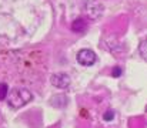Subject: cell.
Returning a JSON list of instances; mask_svg holds the SVG:
<instances>
[{
  "instance_id": "obj_1",
  "label": "cell",
  "mask_w": 147,
  "mask_h": 128,
  "mask_svg": "<svg viewBox=\"0 0 147 128\" xmlns=\"http://www.w3.org/2000/svg\"><path fill=\"white\" fill-rule=\"evenodd\" d=\"M7 103L10 107L13 108H20L26 104H29L32 100H33V94L27 90V88H23V87H16L13 88L11 91H9L7 94Z\"/></svg>"
},
{
  "instance_id": "obj_8",
  "label": "cell",
  "mask_w": 147,
  "mask_h": 128,
  "mask_svg": "<svg viewBox=\"0 0 147 128\" xmlns=\"http://www.w3.org/2000/svg\"><path fill=\"white\" fill-rule=\"evenodd\" d=\"M114 118V111L113 110H107L106 113H104V120L106 121H111Z\"/></svg>"
},
{
  "instance_id": "obj_6",
  "label": "cell",
  "mask_w": 147,
  "mask_h": 128,
  "mask_svg": "<svg viewBox=\"0 0 147 128\" xmlns=\"http://www.w3.org/2000/svg\"><path fill=\"white\" fill-rule=\"evenodd\" d=\"M139 53H140V57L147 61V42L146 40H143V42L139 44Z\"/></svg>"
},
{
  "instance_id": "obj_11",
  "label": "cell",
  "mask_w": 147,
  "mask_h": 128,
  "mask_svg": "<svg viewBox=\"0 0 147 128\" xmlns=\"http://www.w3.org/2000/svg\"><path fill=\"white\" fill-rule=\"evenodd\" d=\"M146 42H147V39H146Z\"/></svg>"
},
{
  "instance_id": "obj_9",
  "label": "cell",
  "mask_w": 147,
  "mask_h": 128,
  "mask_svg": "<svg viewBox=\"0 0 147 128\" xmlns=\"http://www.w3.org/2000/svg\"><path fill=\"white\" fill-rule=\"evenodd\" d=\"M121 73H123L121 67H114V68H113V71H111V76H113V77H120V76H121Z\"/></svg>"
},
{
  "instance_id": "obj_10",
  "label": "cell",
  "mask_w": 147,
  "mask_h": 128,
  "mask_svg": "<svg viewBox=\"0 0 147 128\" xmlns=\"http://www.w3.org/2000/svg\"><path fill=\"white\" fill-rule=\"evenodd\" d=\"M146 114H147V107H146Z\"/></svg>"
},
{
  "instance_id": "obj_3",
  "label": "cell",
  "mask_w": 147,
  "mask_h": 128,
  "mask_svg": "<svg viewBox=\"0 0 147 128\" xmlns=\"http://www.w3.org/2000/svg\"><path fill=\"white\" fill-rule=\"evenodd\" d=\"M96 60H97V56H96V53H94L93 50H90V48H83V50H80V51L77 53V61H79L82 66H86V67L93 66V64L96 63Z\"/></svg>"
},
{
  "instance_id": "obj_7",
  "label": "cell",
  "mask_w": 147,
  "mask_h": 128,
  "mask_svg": "<svg viewBox=\"0 0 147 128\" xmlns=\"http://www.w3.org/2000/svg\"><path fill=\"white\" fill-rule=\"evenodd\" d=\"M9 94V87L6 83H0V100H4Z\"/></svg>"
},
{
  "instance_id": "obj_2",
  "label": "cell",
  "mask_w": 147,
  "mask_h": 128,
  "mask_svg": "<svg viewBox=\"0 0 147 128\" xmlns=\"http://www.w3.org/2000/svg\"><path fill=\"white\" fill-rule=\"evenodd\" d=\"M83 13L90 19V20H97L103 16L104 7L97 0H86L83 4Z\"/></svg>"
},
{
  "instance_id": "obj_5",
  "label": "cell",
  "mask_w": 147,
  "mask_h": 128,
  "mask_svg": "<svg viewBox=\"0 0 147 128\" xmlns=\"http://www.w3.org/2000/svg\"><path fill=\"white\" fill-rule=\"evenodd\" d=\"M71 29H73V31H76V33H83V31H86L87 26H86V21H84L83 19H77V20L73 21Z\"/></svg>"
},
{
  "instance_id": "obj_4",
  "label": "cell",
  "mask_w": 147,
  "mask_h": 128,
  "mask_svg": "<svg viewBox=\"0 0 147 128\" xmlns=\"http://www.w3.org/2000/svg\"><path fill=\"white\" fill-rule=\"evenodd\" d=\"M50 81H51V84L54 85V87H57V88H67L70 85V83H71L70 77L67 74H64V73H56V74H53L50 77Z\"/></svg>"
}]
</instances>
